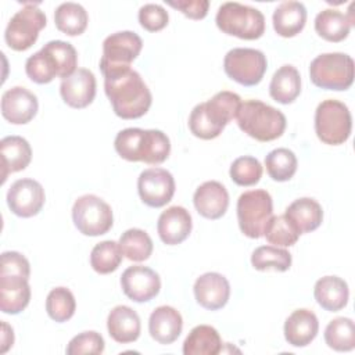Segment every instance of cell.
Returning a JSON list of instances; mask_svg holds the SVG:
<instances>
[{
	"label": "cell",
	"instance_id": "obj_40",
	"mask_svg": "<svg viewBox=\"0 0 355 355\" xmlns=\"http://www.w3.org/2000/svg\"><path fill=\"white\" fill-rule=\"evenodd\" d=\"M46 311L58 323L69 320L76 311V301L72 291L67 287L53 288L46 298Z\"/></svg>",
	"mask_w": 355,
	"mask_h": 355
},
{
	"label": "cell",
	"instance_id": "obj_15",
	"mask_svg": "<svg viewBox=\"0 0 355 355\" xmlns=\"http://www.w3.org/2000/svg\"><path fill=\"white\" fill-rule=\"evenodd\" d=\"M121 287L128 298L135 302H147L158 295L161 279L155 270L147 266L135 265L123 270Z\"/></svg>",
	"mask_w": 355,
	"mask_h": 355
},
{
	"label": "cell",
	"instance_id": "obj_28",
	"mask_svg": "<svg viewBox=\"0 0 355 355\" xmlns=\"http://www.w3.org/2000/svg\"><path fill=\"white\" fill-rule=\"evenodd\" d=\"M284 215L294 223L300 234L316 230L323 220V209L320 204L309 197L294 200L286 208Z\"/></svg>",
	"mask_w": 355,
	"mask_h": 355
},
{
	"label": "cell",
	"instance_id": "obj_33",
	"mask_svg": "<svg viewBox=\"0 0 355 355\" xmlns=\"http://www.w3.org/2000/svg\"><path fill=\"white\" fill-rule=\"evenodd\" d=\"M326 344L338 352L352 351L355 348V324L349 318H336L324 329Z\"/></svg>",
	"mask_w": 355,
	"mask_h": 355
},
{
	"label": "cell",
	"instance_id": "obj_41",
	"mask_svg": "<svg viewBox=\"0 0 355 355\" xmlns=\"http://www.w3.org/2000/svg\"><path fill=\"white\" fill-rule=\"evenodd\" d=\"M230 179L239 186H254L262 176L261 162L251 155L236 158L230 165Z\"/></svg>",
	"mask_w": 355,
	"mask_h": 355
},
{
	"label": "cell",
	"instance_id": "obj_36",
	"mask_svg": "<svg viewBox=\"0 0 355 355\" xmlns=\"http://www.w3.org/2000/svg\"><path fill=\"white\" fill-rule=\"evenodd\" d=\"M251 265L257 270L286 272L291 266V254L276 245H261L252 251Z\"/></svg>",
	"mask_w": 355,
	"mask_h": 355
},
{
	"label": "cell",
	"instance_id": "obj_39",
	"mask_svg": "<svg viewBox=\"0 0 355 355\" xmlns=\"http://www.w3.org/2000/svg\"><path fill=\"white\" fill-rule=\"evenodd\" d=\"M263 236L269 244L276 247H291L300 239V232L294 223L283 214L273 215L265 226Z\"/></svg>",
	"mask_w": 355,
	"mask_h": 355
},
{
	"label": "cell",
	"instance_id": "obj_9",
	"mask_svg": "<svg viewBox=\"0 0 355 355\" xmlns=\"http://www.w3.org/2000/svg\"><path fill=\"white\" fill-rule=\"evenodd\" d=\"M47 18L44 12L35 3H25L7 24L4 39L10 49L15 51H25L31 49L37 37L39 32L46 26Z\"/></svg>",
	"mask_w": 355,
	"mask_h": 355
},
{
	"label": "cell",
	"instance_id": "obj_35",
	"mask_svg": "<svg viewBox=\"0 0 355 355\" xmlns=\"http://www.w3.org/2000/svg\"><path fill=\"white\" fill-rule=\"evenodd\" d=\"M122 251L119 243L105 240L96 244L90 252V266L100 275L115 272L122 262Z\"/></svg>",
	"mask_w": 355,
	"mask_h": 355
},
{
	"label": "cell",
	"instance_id": "obj_32",
	"mask_svg": "<svg viewBox=\"0 0 355 355\" xmlns=\"http://www.w3.org/2000/svg\"><path fill=\"white\" fill-rule=\"evenodd\" d=\"M54 22L60 32L68 36L82 35L89 22L87 11L78 3H62L54 11Z\"/></svg>",
	"mask_w": 355,
	"mask_h": 355
},
{
	"label": "cell",
	"instance_id": "obj_27",
	"mask_svg": "<svg viewBox=\"0 0 355 355\" xmlns=\"http://www.w3.org/2000/svg\"><path fill=\"white\" fill-rule=\"evenodd\" d=\"M272 21L279 36L294 37L306 24V8L300 1H283L276 7Z\"/></svg>",
	"mask_w": 355,
	"mask_h": 355
},
{
	"label": "cell",
	"instance_id": "obj_14",
	"mask_svg": "<svg viewBox=\"0 0 355 355\" xmlns=\"http://www.w3.org/2000/svg\"><path fill=\"white\" fill-rule=\"evenodd\" d=\"M43 186L31 178L15 180L7 191L8 208L21 218H31L37 215L44 205Z\"/></svg>",
	"mask_w": 355,
	"mask_h": 355
},
{
	"label": "cell",
	"instance_id": "obj_38",
	"mask_svg": "<svg viewBox=\"0 0 355 355\" xmlns=\"http://www.w3.org/2000/svg\"><path fill=\"white\" fill-rule=\"evenodd\" d=\"M25 72L32 82L46 85L58 76V67L53 55L42 47L26 60Z\"/></svg>",
	"mask_w": 355,
	"mask_h": 355
},
{
	"label": "cell",
	"instance_id": "obj_13",
	"mask_svg": "<svg viewBox=\"0 0 355 355\" xmlns=\"http://www.w3.org/2000/svg\"><path fill=\"white\" fill-rule=\"evenodd\" d=\"M137 190L141 201L151 208L166 205L175 194V179L164 168L144 169L137 179Z\"/></svg>",
	"mask_w": 355,
	"mask_h": 355
},
{
	"label": "cell",
	"instance_id": "obj_11",
	"mask_svg": "<svg viewBox=\"0 0 355 355\" xmlns=\"http://www.w3.org/2000/svg\"><path fill=\"white\" fill-rule=\"evenodd\" d=\"M266 68V55L257 49H232L226 53L223 60V69L226 75L243 86L258 85L262 80Z\"/></svg>",
	"mask_w": 355,
	"mask_h": 355
},
{
	"label": "cell",
	"instance_id": "obj_6",
	"mask_svg": "<svg viewBox=\"0 0 355 355\" xmlns=\"http://www.w3.org/2000/svg\"><path fill=\"white\" fill-rule=\"evenodd\" d=\"M309 76L315 86L326 90H347L354 82V60L344 53H324L312 60Z\"/></svg>",
	"mask_w": 355,
	"mask_h": 355
},
{
	"label": "cell",
	"instance_id": "obj_10",
	"mask_svg": "<svg viewBox=\"0 0 355 355\" xmlns=\"http://www.w3.org/2000/svg\"><path fill=\"white\" fill-rule=\"evenodd\" d=\"M72 220L85 236L105 234L114 223L111 207L94 194L80 196L72 207Z\"/></svg>",
	"mask_w": 355,
	"mask_h": 355
},
{
	"label": "cell",
	"instance_id": "obj_23",
	"mask_svg": "<svg viewBox=\"0 0 355 355\" xmlns=\"http://www.w3.org/2000/svg\"><path fill=\"white\" fill-rule=\"evenodd\" d=\"M319 331V320L316 315L305 308L295 309L284 322L286 341L293 347H306Z\"/></svg>",
	"mask_w": 355,
	"mask_h": 355
},
{
	"label": "cell",
	"instance_id": "obj_5",
	"mask_svg": "<svg viewBox=\"0 0 355 355\" xmlns=\"http://www.w3.org/2000/svg\"><path fill=\"white\" fill-rule=\"evenodd\" d=\"M215 22L223 33L244 40L259 39L265 32L263 14L258 8L236 1L223 3L218 8Z\"/></svg>",
	"mask_w": 355,
	"mask_h": 355
},
{
	"label": "cell",
	"instance_id": "obj_12",
	"mask_svg": "<svg viewBox=\"0 0 355 355\" xmlns=\"http://www.w3.org/2000/svg\"><path fill=\"white\" fill-rule=\"evenodd\" d=\"M143 47L141 37L132 31L115 32L103 42V55L100 69L103 75L130 68L132 61L137 58Z\"/></svg>",
	"mask_w": 355,
	"mask_h": 355
},
{
	"label": "cell",
	"instance_id": "obj_4",
	"mask_svg": "<svg viewBox=\"0 0 355 355\" xmlns=\"http://www.w3.org/2000/svg\"><path fill=\"white\" fill-rule=\"evenodd\" d=\"M236 119L245 135L262 143L279 139L287 125L282 111L259 100L241 101Z\"/></svg>",
	"mask_w": 355,
	"mask_h": 355
},
{
	"label": "cell",
	"instance_id": "obj_17",
	"mask_svg": "<svg viewBox=\"0 0 355 355\" xmlns=\"http://www.w3.org/2000/svg\"><path fill=\"white\" fill-rule=\"evenodd\" d=\"M64 103L72 108H85L96 97L94 73L86 68H78L72 75L64 78L60 85Z\"/></svg>",
	"mask_w": 355,
	"mask_h": 355
},
{
	"label": "cell",
	"instance_id": "obj_30",
	"mask_svg": "<svg viewBox=\"0 0 355 355\" xmlns=\"http://www.w3.org/2000/svg\"><path fill=\"white\" fill-rule=\"evenodd\" d=\"M354 21L334 8H326L320 11L315 18L316 33L327 42L338 43L347 39Z\"/></svg>",
	"mask_w": 355,
	"mask_h": 355
},
{
	"label": "cell",
	"instance_id": "obj_21",
	"mask_svg": "<svg viewBox=\"0 0 355 355\" xmlns=\"http://www.w3.org/2000/svg\"><path fill=\"white\" fill-rule=\"evenodd\" d=\"M28 277L22 275L0 273V309L8 315L22 312L31 301Z\"/></svg>",
	"mask_w": 355,
	"mask_h": 355
},
{
	"label": "cell",
	"instance_id": "obj_44",
	"mask_svg": "<svg viewBox=\"0 0 355 355\" xmlns=\"http://www.w3.org/2000/svg\"><path fill=\"white\" fill-rule=\"evenodd\" d=\"M169 15L159 4H144L139 10V22L148 32H158L168 25Z\"/></svg>",
	"mask_w": 355,
	"mask_h": 355
},
{
	"label": "cell",
	"instance_id": "obj_29",
	"mask_svg": "<svg viewBox=\"0 0 355 355\" xmlns=\"http://www.w3.org/2000/svg\"><path fill=\"white\" fill-rule=\"evenodd\" d=\"M301 93V76L295 67L283 65L272 76L270 97L280 104H291Z\"/></svg>",
	"mask_w": 355,
	"mask_h": 355
},
{
	"label": "cell",
	"instance_id": "obj_20",
	"mask_svg": "<svg viewBox=\"0 0 355 355\" xmlns=\"http://www.w3.org/2000/svg\"><path fill=\"white\" fill-rule=\"evenodd\" d=\"M191 226L190 212L180 205H173L162 211L158 218L157 230L164 244L176 245L189 237Z\"/></svg>",
	"mask_w": 355,
	"mask_h": 355
},
{
	"label": "cell",
	"instance_id": "obj_31",
	"mask_svg": "<svg viewBox=\"0 0 355 355\" xmlns=\"http://www.w3.org/2000/svg\"><path fill=\"white\" fill-rule=\"evenodd\" d=\"M222 349L218 330L208 324L193 327L183 343L184 355H216Z\"/></svg>",
	"mask_w": 355,
	"mask_h": 355
},
{
	"label": "cell",
	"instance_id": "obj_25",
	"mask_svg": "<svg viewBox=\"0 0 355 355\" xmlns=\"http://www.w3.org/2000/svg\"><path fill=\"white\" fill-rule=\"evenodd\" d=\"M3 183L14 172L24 171L32 159V148L26 139L21 136H6L0 141Z\"/></svg>",
	"mask_w": 355,
	"mask_h": 355
},
{
	"label": "cell",
	"instance_id": "obj_45",
	"mask_svg": "<svg viewBox=\"0 0 355 355\" xmlns=\"http://www.w3.org/2000/svg\"><path fill=\"white\" fill-rule=\"evenodd\" d=\"M0 273L22 275L29 279V275H31L29 261L17 251H6L0 257Z\"/></svg>",
	"mask_w": 355,
	"mask_h": 355
},
{
	"label": "cell",
	"instance_id": "obj_2",
	"mask_svg": "<svg viewBox=\"0 0 355 355\" xmlns=\"http://www.w3.org/2000/svg\"><path fill=\"white\" fill-rule=\"evenodd\" d=\"M241 98L237 93L222 90L208 101L197 104L189 116L190 132L202 140L218 137L225 126L236 118Z\"/></svg>",
	"mask_w": 355,
	"mask_h": 355
},
{
	"label": "cell",
	"instance_id": "obj_19",
	"mask_svg": "<svg viewBox=\"0 0 355 355\" xmlns=\"http://www.w3.org/2000/svg\"><path fill=\"white\" fill-rule=\"evenodd\" d=\"M193 202L201 216L215 220L226 214L229 207V193L222 183L208 180L197 187L193 196Z\"/></svg>",
	"mask_w": 355,
	"mask_h": 355
},
{
	"label": "cell",
	"instance_id": "obj_47",
	"mask_svg": "<svg viewBox=\"0 0 355 355\" xmlns=\"http://www.w3.org/2000/svg\"><path fill=\"white\" fill-rule=\"evenodd\" d=\"M14 344V331L7 322H1V337H0V354L7 352Z\"/></svg>",
	"mask_w": 355,
	"mask_h": 355
},
{
	"label": "cell",
	"instance_id": "obj_24",
	"mask_svg": "<svg viewBox=\"0 0 355 355\" xmlns=\"http://www.w3.org/2000/svg\"><path fill=\"white\" fill-rule=\"evenodd\" d=\"M108 334L112 340L121 344L133 343L139 338L141 324L135 309L128 305H118L111 309L107 318Z\"/></svg>",
	"mask_w": 355,
	"mask_h": 355
},
{
	"label": "cell",
	"instance_id": "obj_1",
	"mask_svg": "<svg viewBox=\"0 0 355 355\" xmlns=\"http://www.w3.org/2000/svg\"><path fill=\"white\" fill-rule=\"evenodd\" d=\"M104 92L115 115L122 119L143 116L151 107L153 96L140 73L132 68L104 75Z\"/></svg>",
	"mask_w": 355,
	"mask_h": 355
},
{
	"label": "cell",
	"instance_id": "obj_3",
	"mask_svg": "<svg viewBox=\"0 0 355 355\" xmlns=\"http://www.w3.org/2000/svg\"><path fill=\"white\" fill-rule=\"evenodd\" d=\"M114 147L121 158L150 165L162 164L171 153L169 137L158 129L126 128L116 135Z\"/></svg>",
	"mask_w": 355,
	"mask_h": 355
},
{
	"label": "cell",
	"instance_id": "obj_8",
	"mask_svg": "<svg viewBox=\"0 0 355 355\" xmlns=\"http://www.w3.org/2000/svg\"><path fill=\"white\" fill-rule=\"evenodd\" d=\"M273 216V201L263 189L244 191L237 200V220L240 230L250 239H259Z\"/></svg>",
	"mask_w": 355,
	"mask_h": 355
},
{
	"label": "cell",
	"instance_id": "obj_18",
	"mask_svg": "<svg viewBox=\"0 0 355 355\" xmlns=\"http://www.w3.org/2000/svg\"><path fill=\"white\" fill-rule=\"evenodd\" d=\"M196 301L208 311L223 308L230 297V284L227 279L218 272H207L197 277L194 283Z\"/></svg>",
	"mask_w": 355,
	"mask_h": 355
},
{
	"label": "cell",
	"instance_id": "obj_43",
	"mask_svg": "<svg viewBox=\"0 0 355 355\" xmlns=\"http://www.w3.org/2000/svg\"><path fill=\"white\" fill-rule=\"evenodd\" d=\"M104 338L97 331H83L78 336H75L68 347L67 354L68 355H82V354H92V355H100L104 351Z\"/></svg>",
	"mask_w": 355,
	"mask_h": 355
},
{
	"label": "cell",
	"instance_id": "obj_37",
	"mask_svg": "<svg viewBox=\"0 0 355 355\" xmlns=\"http://www.w3.org/2000/svg\"><path fill=\"white\" fill-rule=\"evenodd\" d=\"M297 157L288 148H275L265 158L268 175L276 182H287L297 172Z\"/></svg>",
	"mask_w": 355,
	"mask_h": 355
},
{
	"label": "cell",
	"instance_id": "obj_26",
	"mask_svg": "<svg viewBox=\"0 0 355 355\" xmlns=\"http://www.w3.org/2000/svg\"><path fill=\"white\" fill-rule=\"evenodd\" d=\"M316 302L329 312H337L348 304L349 290L345 280L338 276H324L315 283Z\"/></svg>",
	"mask_w": 355,
	"mask_h": 355
},
{
	"label": "cell",
	"instance_id": "obj_34",
	"mask_svg": "<svg viewBox=\"0 0 355 355\" xmlns=\"http://www.w3.org/2000/svg\"><path fill=\"white\" fill-rule=\"evenodd\" d=\"M119 247L122 254L133 262H141L150 258L153 254V240L141 229H128L119 237Z\"/></svg>",
	"mask_w": 355,
	"mask_h": 355
},
{
	"label": "cell",
	"instance_id": "obj_7",
	"mask_svg": "<svg viewBox=\"0 0 355 355\" xmlns=\"http://www.w3.org/2000/svg\"><path fill=\"white\" fill-rule=\"evenodd\" d=\"M352 116L348 107L338 100H324L315 111V132L318 139L329 146H340L348 140Z\"/></svg>",
	"mask_w": 355,
	"mask_h": 355
},
{
	"label": "cell",
	"instance_id": "obj_22",
	"mask_svg": "<svg viewBox=\"0 0 355 355\" xmlns=\"http://www.w3.org/2000/svg\"><path fill=\"white\" fill-rule=\"evenodd\" d=\"M183 329V319L178 309L169 305L155 308L148 319L150 336L159 344L168 345L178 340Z\"/></svg>",
	"mask_w": 355,
	"mask_h": 355
},
{
	"label": "cell",
	"instance_id": "obj_46",
	"mask_svg": "<svg viewBox=\"0 0 355 355\" xmlns=\"http://www.w3.org/2000/svg\"><path fill=\"white\" fill-rule=\"evenodd\" d=\"M166 4L179 10L183 15H186L190 19L205 18L209 8L208 0H178V1H166Z\"/></svg>",
	"mask_w": 355,
	"mask_h": 355
},
{
	"label": "cell",
	"instance_id": "obj_16",
	"mask_svg": "<svg viewBox=\"0 0 355 355\" xmlns=\"http://www.w3.org/2000/svg\"><path fill=\"white\" fill-rule=\"evenodd\" d=\"M37 97L25 87L15 86L1 96V114L14 125H25L37 114Z\"/></svg>",
	"mask_w": 355,
	"mask_h": 355
},
{
	"label": "cell",
	"instance_id": "obj_42",
	"mask_svg": "<svg viewBox=\"0 0 355 355\" xmlns=\"http://www.w3.org/2000/svg\"><path fill=\"white\" fill-rule=\"evenodd\" d=\"M57 62L58 78H67L76 71L78 53L75 47L64 40H51L43 46Z\"/></svg>",
	"mask_w": 355,
	"mask_h": 355
}]
</instances>
